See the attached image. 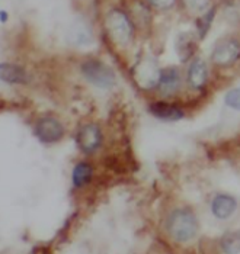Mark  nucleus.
Instances as JSON below:
<instances>
[{
  "mask_svg": "<svg viewBox=\"0 0 240 254\" xmlns=\"http://www.w3.org/2000/svg\"><path fill=\"white\" fill-rule=\"evenodd\" d=\"M105 32L117 47L127 48L134 37V26L122 10H111L105 16Z\"/></svg>",
  "mask_w": 240,
  "mask_h": 254,
  "instance_id": "obj_1",
  "label": "nucleus"
},
{
  "mask_svg": "<svg viewBox=\"0 0 240 254\" xmlns=\"http://www.w3.org/2000/svg\"><path fill=\"white\" fill-rule=\"evenodd\" d=\"M167 233L178 241L188 243L198 233V219L191 209H176L167 219Z\"/></svg>",
  "mask_w": 240,
  "mask_h": 254,
  "instance_id": "obj_2",
  "label": "nucleus"
},
{
  "mask_svg": "<svg viewBox=\"0 0 240 254\" xmlns=\"http://www.w3.org/2000/svg\"><path fill=\"white\" fill-rule=\"evenodd\" d=\"M81 74L84 78L92 83L93 86L99 87V89H111L115 86L117 83V77L114 70L106 65L105 63H102L100 60L90 59L86 60L81 64Z\"/></svg>",
  "mask_w": 240,
  "mask_h": 254,
  "instance_id": "obj_3",
  "label": "nucleus"
},
{
  "mask_svg": "<svg viewBox=\"0 0 240 254\" xmlns=\"http://www.w3.org/2000/svg\"><path fill=\"white\" fill-rule=\"evenodd\" d=\"M160 77V68L153 59H144L137 63L133 68V78L143 90H152L158 86Z\"/></svg>",
  "mask_w": 240,
  "mask_h": 254,
  "instance_id": "obj_4",
  "label": "nucleus"
},
{
  "mask_svg": "<svg viewBox=\"0 0 240 254\" xmlns=\"http://www.w3.org/2000/svg\"><path fill=\"white\" fill-rule=\"evenodd\" d=\"M34 132L44 144H53L64 137V127L59 119L53 117H42L37 121Z\"/></svg>",
  "mask_w": 240,
  "mask_h": 254,
  "instance_id": "obj_5",
  "label": "nucleus"
},
{
  "mask_svg": "<svg viewBox=\"0 0 240 254\" xmlns=\"http://www.w3.org/2000/svg\"><path fill=\"white\" fill-rule=\"evenodd\" d=\"M239 53L240 48L238 39L226 38L221 39L216 45V48L211 54V59L220 67H230L238 61Z\"/></svg>",
  "mask_w": 240,
  "mask_h": 254,
  "instance_id": "obj_6",
  "label": "nucleus"
},
{
  "mask_svg": "<svg viewBox=\"0 0 240 254\" xmlns=\"http://www.w3.org/2000/svg\"><path fill=\"white\" fill-rule=\"evenodd\" d=\"M78 145L84 154H92L95 153L102 144V131L96 124H87L80 128L78 132Z\"/></svg>",
  "mask_w": 240,
  "mask_h": 254,
  "instance_id": "obj_7",
  "label": "nucleus"
},
{
  "mask_svg": "<svg viewBox=\"0 0 240 254\" xmlns=\"http://www.w3.org/2000/svg\"><path fill=\"white\" fill-rule=\"evenodd\" d=\"M0 81L7 84L28 83V74L23 67L12 63H0Z\"/></svg>",
  "mask_w": 240,
  "mask_h": 254,
  "instance_id": "obj_8",
  "label": "nucleus"
},
{
  "mask_svg": "<svg viewBox=\"0 0 240 254\" xmlns=\"http://www.w3.org/2000/svg\"><path fill=\"white\" fill-rule=\"evenodd\" d=\"M149 111L152 112V115L161 121H179L185 117L180 108L167 102H155L149 106Z\"/></svg>",
  "mask_w": 240,
  "mask_h": 254,
  "instance_id": "obj_9",
  "label": "nucleus"
},
{
  "mask_svg": "<svg viewBox=\"0 0 240 254\" xmlns=\"http://www.w3.org/2000/svg\"><path fill=\"white\" fill-rule=\"evenodd\" d=\"M158 87L160 89L161 95H164V96H170V95L176 93L180 87L179 71L176 68H166V70L160 71Z\"/></svg>",
  "mask_w": 240,
  "mask_h": 254,
  "instance_id": "obj_10",
  "label": "nucleus"
},
{
  "mask_svg": "<svg viewBox=\"0 0 240 254\" xmlns=\"http://www.w3.org/2000/svg\"><path fill=\"white\" fill-rule=\"evenodd\" d=\"M208 80V67L205 61L195 59L188 68V81L194 89H201Z\"/></svg>",
  "mask_w": 240,
  "mask_h": 254,
  "instance_id": "obj_11",
  "label": "nucleus"
},
{
  "mask_svg": "<svg viewBox=\"0 0 240 254\" xmlns=\"http://www.w3.org/2000/svg\"><path fill=\"white\" fill-rule=\"evenodd\" d=\"M235 209H236V200L230 195L216 196L211 203V211L219 219H226L230 215H233Z\"/></svg>",
  "mask_w": 240,
  "mask_h": 254,
  "instance_id": "obj_12",
  "label": "nucleus"
},
{
  "mask_svg": "<svg viewBox=\"0 0 240 254\" xmlns=\"http://www.w3.org/2000/svg\"><path fill=\"white\" fill-rule=\"evenodd\" d=\"M175 48H176V53L179 56L180 61H186L194 56V53L197 50V38L191 32L179 34L176 38V42H175Z\"/></svg>",
  "mask_w": 240,
  "mask_h": 254,
  "instance_id": "obj_13",
  "label": "nucleus"
},
{
  "mask_svg": "<svg viewBox=\"0 0 240 254\" xmlns=\"http://www.w3.org/2000/svg\"><path fill=\"white\" fill-rule=\"evenodd\" d=\"M92 179H93V167L89 163L81 161L79 164H76V167L73 169V175H72L73 185L76 188H83L89 185Z\"/></svg>",
  "mask_w": 240,
  "mask_h": 254,
  "instance_id": "obj_14",
  "label": "nucleus"
},
{
  "mask_svg": "<svg viewBox=\"0 0 240 254\" xmlns=\"http://www.w3.org/2000/svg\"><path fill=\"white\" fill-rule=\"evenodd\" d=\"M214 16H216V7H213L211 10H208L205 15H202L200 19L197 20V28H198V35L200 38H205L207 32L210 31L211 28V23L214 20Z\"/></svg>",
  "mask_w": 240,
  "mask_h": 254,
  "instance_id": "obj_15",
  "label": "nucleus"
},
{
  "mask_svg": "<svg viewBox=\"0 0 240 254\" xmlns=\"http://www.w3.org/2000/svg\"><path fill=\"white\" fill-rule=\"evenodd\" d=\"M185 7L192 13H202L210 7L211 0H182Z\"/></svg>",
  "mask_w": 240,
  "mask_h": 254,
  "instance_id": "obj_16",
  "label": "nucleus"
},
{
  "mask_svg": "<svg viewBox=\"0 0 240 254\" xmlns=\"http://www.w3.org/2000/svg\"><path fill=\"white\" fill-rule=\"evenodd\" d=\"M233 244L239 246V234L238 233H229L221 240V246L224 247V250L227 253H236V250L233 249Z\"/></svg>",
  "mask_w": 240,
  "mask_h": 254,
  "instance_id": "obj_17",
  "label": "nucleus"
},
{
  "mask_svg": "<svg viewBox=\"0 0 240 254\" xmlns=\"http://www.w3.org/2000/svg\"><path fill=\"white\" fill-rule=\"evenodd\" d=\"M226 103L230 106V108H235V109H239L240 108V93L239 89H235V90H230L227 95H226Z\"/></svg>",
  "mask_w": 240,
  "mask_h": 254,
  "instance_id": "obj_18",
  "label": "nucleus"
},
{
  "mask_svg": "<svg viewBox=\"0 0 240 254\" xmlns=\"http://www.w3.org/2000/svg\"><path fill=\"white\" fill-rule=\"evenodd\" d=\"M176 0H149V3L152 6H155L156 9L160 10H166V9H170L173 4H175Z\"/></svg>",
  "mask_w": 240,
  "mask_h": 254,
  "instance_id": "obj_19",
  "label": "nucleus"
},
{
  "mask_svg": "<svg viewBox=\"0 0 240 254\" xmlns=\"http://www.w3.org/2000/svg\"><path fill=\"white\" fill-rule=\"evenodd\" d=\"M7 19H9L7 12H6V10H0V22H1V23H6Z\"/></svg>",
  "mask_w": 240,
  "mask_h": 254,
  "instance_id": "obj_20",
  "label": "nucleus"
},
{
  "mask_svg": "<svg viewBox=\"0 0 240 254\" xmlns=\"http://www.w3.org/2000/svg\"><path fill=\"white\" fill-rule=\"evenodd\" d=\"M4 108H6V102H4L3 99H0V112H1Z\"/></svg>",
  "mask_w": 240,
  "mask_h": 254,
  "instance_id": "obj_21",
  "label": "nucleus"
}]
</instances>
